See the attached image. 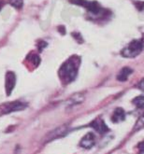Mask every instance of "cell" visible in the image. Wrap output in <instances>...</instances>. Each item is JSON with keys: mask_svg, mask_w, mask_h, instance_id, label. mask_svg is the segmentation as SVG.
<instances>
[{"mask_svg": "<svg viewBox=\"0 0 144 154\" xmlns=\"http://www.w3.org/2000/svg\"><path fill=\"white\" fill-rule=\"evenodd\" d=\"M80 65V58L79 56L74 55L68 58L61 66L58 71V75L62 83L68 84L77 78Z\"/></svg>", "mask_w": 144, "mask_h": 154, "instance_id": "cell-1", "label": "cell"}, {"mask_svg": "<svg viewBox=\"0 0 144 154\" xmlns=\"http://www.w3.org/2000/svg\"><path fill=\"white\" fill-rule=\"evenodd\" d=\"M144 49V42L142 39H135L131 41L127 47L121 51V55L124 58L137 57Z\"/></svg>", "mask_w": 144, "mask_h": 154, "instance_id": "cell-2", "label": "cell"}, {"mask_svg": "<svg viewBox=\"0 0 144 154\" xmlns=\"http://www.w3.org/2000/svg\"><path fill=\"white\" fill-rule=\"evenodd\" d=\"M70 2L84 7L89 12H91L94 15H99L103 11L102 8L96 2L87 1V0H70Z\"/></svg>", "mask_w": 144, "mask_h": 154, "instance_id": "cell-3", "label": "cell"}, {"mask_svg": "<svg viewBox=\"0 0 144 154\" xmlns=\"http://www.w3.org/2000/svg\"><path fill=\"white\" fill-rule=\"evenodd\" d=\"M25 107H26V105L20 101L7 103L1 106V114L5 115V114H8L11 112H15V111H21V110H23Z\"/></svg>", "mask_w": 144, "mask_h": 154, "instance_id": "cell-4", "label": "cell"}, {"mask_svg": "<svg viewBox=\"0 0 144 154\" xmlns=\"http://www.w3.org/2000/svg\"><path fill=\"white\" fill-rule=\"evenodd\" d=\"M67 131H68V128L67 127L66 125L59 126V127H57L55 130H52V132H50L47 134L46 138H45V142H46V143L51 142V141L55 140V139H57L59 137H64V135H66L67 134Z\"/></svg>", "mask_w": 144, "mask_h": 154, "instance_id": "cell-5", "label": "cell"}, {"mask_svg": "<svg viewBox=\"0 0 144 154\" xmlns=\"http://www.w3.org/2000/svg\"><path fill=\"white\" fill-rule=\"evenodd\" d=\"M16 84V76L13 72L8 71L6 74V83H5V88H6V94L7 95H11L12 91L15 87Z\"/></svg>", "mask_w": 144, "mask_h": 154, "instance_id": "cell-6", "label": "cell"}, {"mask_svg": "<svg viewBox=\"0 0 144 154\" xmlns=\"http://www.w3.org/2000/svg\"><path fill=\"white\" fill-rule=\"evenodd\" d=\"M95 144V137L93 133H88L86 134L84 137L82 138L80 142V146L83 148V149H92Z\"/></svg>", "mask_w": 144, "mask_h": 154, "instance_id": "cell-7", "label": "cell"}, {"mask_svg": "<svg viewBox=\"0 0 144 154\" xmlns=\"http://www.w3.org/2000/svg\"><path fill=\"white\" fill-rule=\"evenodd\" d=\"M90 126H91L92 128H94L96 132H98L99 134H102L110 131V129L108 128V126L106 125L105 122L101 119L94 120L91 123H90Z\"/></svg>", "mask_w": 144, "mask_h": 154, "instance_id": "cell-8", "label": "cell"}, {"mask_svg": "<svg viewBox=\"0 0 144 154\" xmlns=\"http://www.w3.org/2000/svg\"><path fill=\"white\" fill-rule=\"evenodd\" d=\"M125 119V112L123 109L122 107H117L114 110L112 116H111V121L114 123H118L121 122L123 121H124Z\"/></svg>", "mask_w": 144, "mask_h": 154, "instance_id": "cell-9", "label": "cell"}, {"mask_svg": "<svg viewBox=\"0 0 144 154\" xmlns=\"http://www.w3.org/2000/svg\"><path fill=\"white\" fill-rule=\"evenodd\" d=\"M132 73H133V69L128 67V66H125L123 69H121V71L119 72L118 76H117V79H118L119 81H122V82H124V81L128 79L129 76Z\"/></svg>", "mask_w": 144, "mask_h": 154, "instance_id": "cell-10", "label": "cell"}, {"mask_svg": "<svg viewBox=\"0 0 144 154\" xmlns=\"http://www.w3.org/2000/svg\"><path fill=\"white\" fill-rule=\"evenodd\" d=\"M84 100V95L83 94H76L72 95L69 99V105L68 106H76L80 103H83Z\"/></svg>", "mask_w": 144, "mask_h": 154, "instance_id": "cell-11", "label": "cell"}, {"mask_svg": "<svg viewBox=\"0 0 144 154\" xmlns=\"http://www.w3.org/2000/svg\"><path fill=\"white\" fill-rule=\"evenodd\" d=\"M132 102L138 108H144V95L137 96L136 98L133 99Z\"/></svg>", "mask_w": 144, "mask_h": 154, "instance_id": "cell-12", "label": "cell"}, {"mask_svg": "<svg viewBox=\"0 0 144 154\" xmlns=\"http://www.w3.org/2000/svg\"><path fill=\"white\" fill-rule=\"evenodd\" d=\"M144 129V113L139 118V120L137 121L136 124L134 126V131H139Z\"/></svg>", "mask_w": 144, "mask_h": 154, "instance_id": "cell-13", "label": "cell"}, {"mask_svg": "<svg viewBox=\"0 0 144 154\" xmlns=\"http://www.w3.org/2000/svg\"><path fill=\"white\" fill-rule=\"evenodd\" d=\"M27 60H29L32 63L35 67H37L39 65V63H40V58L39 57V55H37V54H34V53L29 54L28 57H27Z\"/></svg>", "mask_w": 144, "mask_h": 154, "instance_id": "cell-14", "label": "cell"}, {"mask_svg": "<svg viewBox=\"0 0 144 154\" xmlns=\"http://www.w3.org/2000/svg\"><path fill=\"white\" fill-rule=\"evenodd\" d=\"M10 4L16 8H22L23 1V0H10Z\"/></svg>", "mask_w": 144, "mask_h": 154, "instance_id": "cell-15", "label": "cell"}, {"mask_svg": "<svg viewBox=\"0 0 144 154\" xmlns=\"http://www.w3.org/2000/svg\"><path fill=\"white\" fill-rule=\"evenodd\" d=\"M138 88L140 90V91H142V92H144V79H141L139 82V84H138Z\"/></svg>", "mask_w": 144, "mask_h": 154, "instance_id": "cell-16", "label": "cell"}, {"mask_svg": "<svg viewBox=\"0 0 144 154\" xmlns=\"http://www.w3.org/2000/svg\"><path fill=\"white\" fill-rule=\"evenodd\" d=\"M139 154H144V141H142V142L139 145Z\"/></svg>", "mask_w": 144, "mask_h": 154, "instance_id": "cell-17", "label": "cell"}, {"mask_svg": "<svg viewBox=\"0 0 144 154\" xmlns=\"http://www.w3.org/2000/svg\"><path fill=\"white\" fill-rule=\"evenodd\" d=\"M3 5H4V2L2 1V0H0V11H1V8H2Z\"/></svg>", "mask_w": 144, "mask_h": 154, "instance_id": "cell-18", "label": "cell"}]
</instances>
